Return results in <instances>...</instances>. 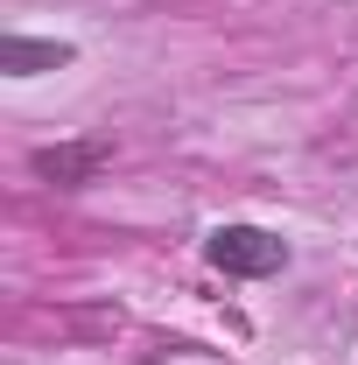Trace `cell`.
Instances as JSON below:
<instances>
[{"label":"cell","instance_id":"2","mask_svg":"<svg viewBox=\"0 0 358 365\" xmlns=\"http://www.w3.org/2000/svg\"><path fill=\"white\" fill-rule=\"evenodd\" d=\"M106 162H113L106 140H63V148H43V155H36V176L56 182V190H78V182H91Z\"/></svg>","mask_w":358,"mask_h":365},{"label":"cell","instance_id":"1","mask_svg":"<svg viewBox=\"0 0 358 365\" xmlns=\"http://www.w3.org/2000/svg\"><path fill=\"white\" fill-rule=\"evenodd\" d=\"M204 260L218 274H239V281H260V274H281L288 267V246L260 225H218L204 239Z\"/></svg>","mask_w":358,"mask_h":365},{"label":"cell","instance_id":"3","mask_svg":"<svg viewBox=\"0 0 358 365\" xmlns=\"http://www.w3.org/2000/svg\"><path fill=\"white\" fill-rule=\"evenodd\" d=\"M78 49L71 43H36V36H7L0 43V71L7 78H43V71H63Z\"/></svg>","mask_w":358,"mask_h":365}]
</instances>
